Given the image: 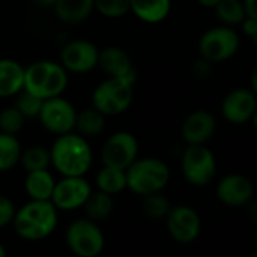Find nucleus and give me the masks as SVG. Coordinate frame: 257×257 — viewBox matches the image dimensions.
<instances>
[{
  "instance_id": "1",
  "label": "nucleus",
  "mask_w": 257,
  "mask_h": 257,
  "mask_svg": "<svg viewBox=\"0 0 257 257\" xmlns=\"http://www.w3.org/2000/svg\"><path fill=\"white\" fill-rule=\"evenodd\" d=\"M50 161L62 177L85 176L92 165V150L86 138L70 132L56 137L50 147Z\"/></svg>"
},
{
  "instance_id": "2",
  "label": "nucleus",
  "mask_w": 257,
  "mask_h": 257,
  "mask_svg": "<svg viewBox=\"0 0 257 257\" xmlns=\"http://www.w3.org/2000/svg\"><path fill=\"white\" fill-rule=\"evenodd\" d=\"M13 225L22 239L43 240L56 230L58 209L50 200H31L16 210Z\"/></svg>"
},
{
  "instance_id": "3",
  "label": "nucleus",
  "mask_w": 257,
  "mask_h": 257,
  "mask_svg": "<svg viewBox=\"0 0 257 257\" xmlns=\"http://www.w3.org/2000/svg\"><path fill=\"white\" fill-rule=\"evenodd\" d=\"M68 86V73L55 61H37L25 68L23 89L41 100L62 95Z\"/></svg>"
},
{
  "instance_id": "4",
  "label": "nucleus",
  "mask_w": 257,
  "mask_h": 257,
  "mask_svg": "<svg viewBox=\"0 0 257 257\" xmlns=\"http://www.w3.org/2000/svg\"><path fill=\"white\" fill-rule=\"evenodd\" d=\"M171 177L168 165L158 158L137 159L125 170L127 189L134 194L146 197L155 192H162Z\"/></svg>"
},
{
  "instance_id": "5",
  "label": "nucleus",
  "mask_w": 257,
  "mask_h": 257,
  "mask_svg": "<svg viewBox=\"0 0 257 257\" xmlns=\"http://www.w3.org/2000/svg\"><path fill=\"white\" fill-rule=\"evenodd\" d=\"M134 85L135 82L131 79H104L92 91V107L100 110L104 116H115L124 113L134 101Z\"/></svg>"
},
{
  "instance_id": "6",
  "label": "nucleus",
  "mask_w": 257,
  "mask_h": 257,
  "mask_svg": "<svg viewBox=\"0 0 257 257\" xmlns=\"http://www.w3.org/2000/svg\"><path fill=\"white\" fill-rule=\"evenodd\" d=\"M67 245L76 257H97L104 248V234L95 221L79 218L65 231Z\"/></svg>"
},
{
  "instance_id": "7",
  "label": "nucleus",
  "mask_w": 257,
  "mask_h": 257,
  "mask_svg": "<svg viewBox=\"0 0 257 257\" xmlns=\"http://www.w3.org/2000/svg\"><path fill=\"white\" fill-rule=\"evenodd\" d=\"M76 116L77 109L73 106V103L62 95H58L43 101L38 119L47 132L59 137L74 132Z\"/></svg>"
},
{
  "instance_id": "8",
  "label": "nucleus",
  "mask_w": 257,
  "mask_h": 257,
  "mask_svg": "<svg viewBox=\"0 0 257 257\" xmlns=\"http://www.w3.org/2000/svg\"><path fill=\"white\" fill-rule=\"evenodd\" d=\"M182 173L188 183L206 186L215 176L216 162L213 153L203 146H188L182 155Z\"/></svg>"
},
{
  "instance_id": "9",
  "label": "nucleus",
  "mask_w": 257,
  "mask_h": 257,
  "mask_svg": "<svg viewBox=\"0 0 257 257\" xmlns=\"http://www.w3.org/2000/svg\"><path fill=\"white\" fill-rule=\"evenodd\" d=\"M239 35L228 26H219L204 32L198 41L201 58L209 62H222L230 59L239 50Z\"/></svg>"
},
{
  "instance_id": "10",
  "label": "nucleus",
  "mask_w": 257,
  "mask_h": 257,
  "mask_svg": "<svg viewBox=\"0 0 257 257\" xmlns=\"http://www.w3.org/2000/svg\"><path fill=\"white\" fill-rule=\"evenodd\" d=\"M140 144L134 134L127 131H119L112 134L101 147V162L103 165L127 170L138 159Z\"/></svg>"
},
{
  "instance_id": "11",
  "label": "nucleus",
  "mask_w": 257,
  "mask_h": 257,
  "mask_svg": "<svg viewBox=\"0 0 257 257\" xmlns=\"http://www.w3.org/2000/svg\"><path fill=\"white\" fill-rule=\"evenodd\" d=\"M98 53L100 50L94 43L86 40H74L62 47L59 62L67 73L85 74L97 67Z\"/></svg>"
},
{
  "instance_id": "12",
  "label": "nucleus",
  "mask_w": 257,
  "mask_h": 257,
  "mask_svg": "<svg viewBox=\"0 0 257 257\" xmlns=\"http://www.w3.org/2000/svg\"><path fill=\"white\" fill-rule=\"evenodd\" d=\"M91 192L92 188L83 176L62 177L56 182L50 201L58 210H76L83 207Z\"/></svg>"
},
{
  "instance_id": "13",
  "label": "nucleus",
  "mask_w": 257,
  "mask_h": 257,
  "mask_svg": "<svg viewBox=\"0 0 257 257\" xmlns=\"http://www.w3.org/2000/svg\"><path fill=\"white\" fill-rule=\"evenodd\" d=\"M165 219L170 236L179 243H191L200 234L201 219L198 213L189 206L182 204L171 207Z\"/></svg>"
},
{
  "instance_id": "14",
  "label": "nucleus",
  "mask_w": 257,
  "mask_h": 257,
  "mask_svg": "<svg viewBox=\"0 0 257 257\" xmlns=\"http://www.w3.org/2000/svg\"><path fill=\"white\" fill-rule=\"evenodd\" d=\"M257 107V97L251 89L239 88L225 95L221 104L222 116L231 124L248 122Z\"/></svg>"
},
{
  "instance_id": "15",
  "label": "nucleus",
  "mask_w": 257,
  "mask_h": 257,
  "mask_svg": "<svg viewBox=\"0 0 257 257\" xmlns=\"http://www.w3.org/2000/svg\"><path fill=\"white\" fill-rule=\"evenodd\" d=\"M216 119L204 109L191 112L182 124V138L188 146H203L215 134Z\"/></svg>"
},
{
  "instance_id": "16",
  "label": "nucleus",
  "mask_w": 257,
  "mask_h": 257,
  "mask_svg": "<svg viewBox=\"0 0 257 257\" xmlns=\"http://www.w3.org/2000/svg\"><path fill=\"white\" fill-rule=\"evenodd\" d=\"M252 183L249 179L240 174H228L219 180L216 186V195L225 206L237 207L246 204L252 198Z\"/></svg>"
},
{
  "instance_id": "17",
  "label": "nucleus",
  "mask_w": 257,
  "mask_h": 257,
  "mask_svg": "<svg viewBox=\"0 0 257 257\" xmlns=\"http://www.w3.org/2000/svg\"><path fill=\"white\" fill-rule=\"evenodd\" d=\"M97 67H100V70L107 77H122V79H131L134 82L137 80V73L132 59L128 56V53L121 47L110 46L100 50Z\"/></svg>"
},
{
  "instance_id": "18",
  "label": "nucleus",
  "mask_w": 257,
  "mask_h": 257,
  "mask_svg": "<svg viewBox=\"0 0 257 257\" xmlns=\"http://www.w3.org/2000/svg\"><path fill=\"white\" fill-rule=\"evenodd\" d=\"M25 86V67L11 58L0 59V98L16 97Z\"/></svg>"
},
{
  "instance_id": "19",
  "label": "nucleus",
  "mask_w": 257,
  "mask_h": 257,
  "mask_svg": "<svg viewBox=\"0 0 257 257\" xmlns=\"http://www.w3.org/2000/svg\"><path fill=\"white\" fill-rule=\"evenodd\" d=\"M59 22L65 25H79L94 11V0H56L53 5Z\"/></svg>"
},
{
  "instance_id": "20",
  "label": "nucleus",
  "mask_w": 257,
  "mask_h": 257,
  "mask_svg": "<svg viewBox=\"0 0 257 257\" xmlns=\"http://www.w3.org/2000/svg\"><path fill=\"white\" fill-rule=\"evenodd\" d=\"M170 11L171 0H131V13L149 25L164 22Z\"/></svg>"
},
{
  "instance_id": "21",
  "label": "nucleus",
  "mask_w": 257,
  "mask_h": 257,
  "mask_svg": "<svg viewBox=\"0 0 257 257\" xmlns=\"http://www.w3.org/2000/svg\"><path fill=\"white\" fill-rule=\"evenodd\" d=\"M56 180L49 170H38L26 173L25 179V191L31 200H52V194L55 189Z\"/></svg>"
},
{
  "instance_id": "22",
  "label": "nucleus",
  "mask_w": 257,
  "mask_h": 257,
  "mask_svg": "<svg viewBox=\"0 0 257 257\" xmlns=\"http://www.w3.org/2000/svg\"><path fill=\"white\" fill-rule=\"evenodd\" d=\"M104 125H106V116L95 107L91 106V107L77 110L74 132H77L83 138L88 140V138H94L100 135L104 131Z\"/></svg>"
},
{
  "instance_id": "23",
  "label": "nucleus",
  "mask_w": 257,
  "mask_h": 257,
  "mask_svg": "<svg viewBox=\"0 0 257 257\" xmlns=\"http://www.w3.org/2000/svg\"><path fill=\"white\" fill-rule=\"evenodd\" d=\"M95 185L98 191H103L109 195H116L127 189V179L125 171L113 167L103 165L95 176Z\"/></svg>"
},
{
  "instance_id": "24",
  "label": "nucleus",
  "mask_w": 257,
  "mask_h": 257,
  "mask_svg": "<svg viewBox=\"0 0 257 257\" xmlns=\"http://www.w3.org/2000/svg\"><path fill=\"white\" fill-rule=\"evenodd\" d=\"M86 216L92 221H103L113 212V197L103 191H92L83 204Z\"/></svg>"
},
{
  "instance_id": "25",
  "label": "nucleus",
  "mask_w": 257,
  "mask_h": 257,
  "mask_svg": "<svg viewBox=\"0 0 257 257\" xmlns=\"http://www.w3.org/2000/svg\"><path fill=\"white\" fill-rule=\"evenodd\" d=\"M22 144L16 135L0 132V171H10L20 164Z\"/></svg>"
},
{
  "instance_id": "26",
  "label": "nucleus",
  "mask_w": 257,
  "mask_h": 257,
  "mask_svg": "<svg viewBox=\"0 0 257 257\" xmlns=\"http://www.w3.org/2000/svg\"><path fill=\"white\" fill-rule=\"evenodd\" d=\"M20 165L26 173L38 171V170H49L52 165L50 161V149L43 146H32L22 152Z\"/></svg>"
},
{
  "instance_id": "27",
  "label": "nucleus",
  "mask_w": 257,
  "mask_h": 257,
  "mask_svg": "<svg viewBox=\"0 0 257 257\" xmlns=\"http://www.w3.org/2000/svg\"><path fill=\"white\" fill-rule=\"evenodd\" d=\"M216 17L228 26L239 25L246 17L242 0H221L215 7Z\"/></svg>"
},
{
  "instance_id": "28",
  "label": "nucleus",
  "mask_w": 257,
  "mask_h": 257,
  "mask_svg": "<svg viewBox=\"0 0 257 257\" xmlns=\"http://www.w3.org/2000/svg\"><path fill=\"white\" fill-rule=\"evenodd\" d=\"M25 122H26V118L14 104L5 107L0 112V132L2 134L17 137V134L23 131Z\"/></svg>"
},
{
  "instance_id": "29",
  "label": "nucleus",
  "mask_w": 257,
  "mask_h": 257,
  "mask_svg": "<svg viewBox=\"0 0 257 257\" xmlns=\"http://www.w3.org/2000/svg\"><path fill=\"white\" fill-rule=\"evenodd\" d=\"M170 209H171L170 200L162 192H155V194H150V195L144 197L143 210L152 219L165 218L168 215Z\"/></svg>"
},
{
  "instance_id": "30",
  "label": "nucleus",
  "mask_w": 257,
  "mask_h": 257,
  "mask_svg": "<svg viewBox=\"0 0 257 257\" xmlns=\"http://www.w3.org/2000/svg\"><path fill=\"white\" fill-rule=\"evenodd\" d=\"M94 10L106 19H119L131 13V0H94Z\"/></svg>"
},
{
  "instance_id": "31",
  "label": "nucleus",
  "mask_w": 257,
  "mask_h": 257,
  "mask_svg": "<svg viewBox=\"0 0 257 257\" xmlns=\"http://www.w3.org/2000/svg\"><path fill=\"white\" fill-rule=\"evenodd\" d=\"M43 101L41 98H38L37 95H34L32 92L26 91V89H22L17 95H16V101H14V106L23 113V116L26 119H31V118H38L40 115V110H41V106H43Z\"/></svg>"
},
{
  "instance_id": "32",
  "label": "nucleus",
  "mask_w": 257,
  "mask_h": 257,
  "mask_svg": "<svg viewBox=\"0 0 257 257\" xmlns=\"http://www.w3.org/2000/svg\"><path fill=\"white\" fill-rule=\"evenodd\" d=\"M16 210L17 209L11 198H8L7 195H0V228L13 224Z\"/></svg>"
},
{
  "instance_id": "33",
  "label": "nucleus",
  "mask_w": 257,
  "mask_h": 257,
  "mask_svg": "<svg viewBox=\"0 0 257 257\" xmlns=\"http://www.w3.org/2000/svg\"><path fill=\"white\" fill-rule=\"evenodd\" d=\"M210 68H212V62L206 61L204 58L198 59L195 64H194V74L198 77V79H204L209 76L210 73Z\"/></svg>"
},
{
  "instance_id": "34",
  "label": "nucleus",
  "mask_w": 257,
  "mask_h": 257,
  "mask_svg": "<svg viewBox=\"0 0 257 257\" xmlns=\"http://www.w3.org/2000/svg\"><path fill=\"white\" fill-rule=\"evenodd\" d=\"M240 25H242V29H243L245 35H248V37L252 38L257 34V20H254L251 17H245Z\"/></svg>"
},
{
  "instance_id": "35",
  "label": "nucleus",
  "mask_w": 257,
  "mask_h": 257,
  "mask_svg": "<svg viewBox=\"0 0 257 257\" xmlns=\"http://www.w3.org/2000/svg\"><path fill=\"white\" fill-rule=\"evenodd\" d=\"M246 17L257 20V0H242Z\"/></svg>"
},
{
  "instance_id": "36",
  "label": "nucleus",
  "mask_w": 257,
  "mask_h": 257,
  "mask_svg": "<svg viewBox=\"0 0 257 257\" xmlns=\"http://www.w3.org/2000/svg\"><path fill=\"white\" fill-rule=\"evenodd\" d=\"M248 213H249V218L254 224H257V200H254L251 204H249V209H248Z\"/></svg>"
},
{
  "instance_id": "37",
  "label": "nucleus",
  "mask_w": 257,
  "mask_h": 257,
  "mask_svg": "<svg viewBox=\"0 0 257 257\" xmlns=\"http://www.w3.org/2000/svg\"><path fill=\"white\" fill-rule=\"evenodd\" d=\"M251 91L257 97V64H255V67L252 70V74H251Z\"/></svg>"
},
{
  "instance_id": "38",
  "label": "nucleus",
  "mask_w": 257,
  "mask_h": 257,
  "mask_svg": "<svg viewBox=\"0 0 257 257\" xmlns=\"http://www.w3.org/2000/svg\"><path fill=\"white\" fill-rule=\"evenodd\" d=\"M197 2L204 8H215L221 0H197Z\"/></svg>"
},
{
  "instance_id": "39",
  "label": "nucleus",
  "mask_w": 257,
  "mask_h": 257,
  "mask_svg": "<svg viewBox=\"0 0 257 257\" xmlns=\"http://www.w3.org/2000/svg\"><path fill=\"white\" fill-rule=\"evenodd\" d=\"M34 2L40 7H46V8H53L56 0H34Z\"/></svg>"
},
{
  "instance_id": "40",
  "label": "nucleus",
  "mask_w": 257,
  "mask_h": 257,
  "mask_svg": "<svg viewBox=\"0 0 257 257\" xmlns=\"http://www.w3.org/2000/svg\"><path fill=\"white\" fill-rule=\"evenodd\" d=\"M252 125H254V128H255V132H257V107H255V110H254V115H252Z\"/></svg>"
},
{
  "instance_id": "41",
  "label": "nucleus",
  "mask_w": 257,
  "mask_h": 257,
  "mask_svg": "<svg viewBox=\"0 0 257 257\" xmlns=\"http://www.w3.org/2000/svg\"><path fill=\"white\" fill-rule=\"evenodd\" d=\"M0 257H7V249L2 243H0Z\"/></svg>"
},
{
  "instance_id": "42",
  "label": "nucleus",
  "mask_w": 257,
  "mask_h": 257,
  "mask_svg": "<svg viewBox=\"0 0 257 257\" xmlns=\"http://www.w3.org/2000/svg\"><path fill=\"white\" fill-rule=\"evenodd\" d=\"M252 41H254V46H255V49H257V34L252 37Z\"/></svg>"
},
{
  "instance_id": "43",
  "label": "nucleus",
  "mask_w": 257,
  "mask_h": 257,
  "mask_svg": "<svg viewBox=\"0 0 257 257\" xmlns=\"http://www.w3.org/2000/svg\"><path fill=\"white\" fill-rule=\"evenodd\" d=\"M249 257H257V252H255V254H252V255H249Z\"/></svg>"
}]
</instances>
